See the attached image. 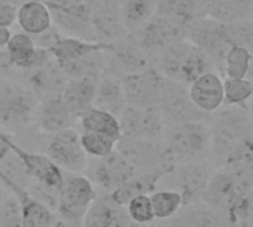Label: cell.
Instances as JSON below:
<instances>
[{
    "label": "cell",
    "instance_id": "277c9868",
    "mask_svg": "<svg viewBox=\"0 0 253 227\" xmlns=\"http://www.w3.org/2000/svg\"><path fill=\"white\" fill-rule=\"evenodd\" d=\"M163 138L178 165L211 159L212 131L209 122L197 120L166 125Z\"/></svg>",
    "mask_w": 253,
    "mask_h": 227
},
{
    "label": "cell",
    "instance_id": "d4e9b609",
    "mask_svg": "<svg viewBox=\"0 0 253 227\" xmlns=\"http://www.w3.org/2000/svg\"><path fill=\"white\" fill-rule=\"evenodd\" d=\"M113 46L114 42L87 40L82 37L65 36L64 33H61L55 39V42L47 48V51L58 62H67V61L79 59L82 57H86L98 51H111Z\"/></svg>",
    "mask_w": 253,
    "mask_h": 227
},
{
    "label": "cell",
    "instance_id": "7a4b0ae2",
    "mask_svg": "<svg viewBox=\"0 0 253 227\" xmlns=\"http://www.w3.org/2000/svg\"><path fill=\"white\" fill-rule=\"evenodd\" d=\"M154 67L168 79L190 86L208 71H216L211 58L188 39L175 42L154 57Z\"/></svg>",
    "mask_w": 253,
    "mask_h": 227
},
{
    "label": "cell",
    "instance_id": "b9f144b4",
    "mask_svg": "<svg viewBox=\"0 0 253 227\" xmlns=\"http://www.w3.org/2000/svg\"><path fill=\"white\" fill-rule=\"evenodd\" d=\"M228 217L233 225L239 220L253 217V187L228 211Z\"/></svg>",
    "mask_w": 253,
    "mask_h": 227
},
{
    "label": "cell",
    "instance_id": "e575fe53",
    "mask_svg": "<svg viewBox=\"0 0 253 227\" xmlns=\"http://www.w3.org/2000/svg\"><path fill=\"white\" fill-rule=\"evenodd\" d=\"M151 204L157 220H169L185 205L182 195L172 189H160L151 193Z\"/></svg>",
    "mask_w": 253,
    "mask_h": 227
},
{
    "label": "cell",
    "instance_id": "30bf717a",
    "mask_svg": "<svg viewBox=\"0 0 253 227\" xmlns=\"http://www.w3.org/2000/svg\"><path fill=\"white\" fill-rule=\"evenodd\" d=\"M188 25L170 18L154 15L139 30L129 33L130 37L150 55L156 57L169 45L187 39Z\"/></svg>",
    "mask_w": 253,
    "mask_h": 227
},
{
    "label": "cell",
    "instance_id": "60d3db41",
    "mask_svg": "<svg viewBox=\"0 0 253 227\" xmlns=\"http://www.w3.org/2000/svg\"><path fill=\"white\" fill-rule=\"evenodd\" d=\"M0 227H22V213L18 199L10 193L0 205Z\"/></svg>",
    "mask_w": 253,
    "mask_h": 227
},
{
    "label": "cell",
    "instance_id": "d590c367",
    "mask_svg": "<svg viewBox=\"0 0 253 227\" xmlns=\"http://www.w3.org/2000/svg\"><path fill=\"white\" fill-rule=\"evenodd\" d=\"M253 52L249 49L239 46V45H233L225 57V67H224V74L227 77H233V79H243L248 77L249 70H251V64H252Z\"/></svg>",
    "mask_w": 253,
    "mask_h": 227
},
{
    "label": "cell",
    "instance_id": "1f68e13d",
    "mask_svg": "<svg viewBox=\"0 0 253 227\" xmlns=\"http://www.w3.org/2000/svg\"><path fill=\"white\" fill-rule=\"evenodd\" d=\"M206 16L224 24L253 18V0H206Z\"/></svg>",
    "mask_w": 253,
    "mask_h": 227
},
{
    "label": "cell",
    "instance_id": "8fae6325",
    "mask_svg": "<svg viewBox=\"0 0 253 227\" xmlns=\"http://www.w3.org/2000/svg\"><path fill=\"white\" fill-rule=\"evenodd\" d=\"M216 167L211 159L190 162V164H179L175 167L172 172L165 175L170 180L172 186L168 189L176 190L182 195L184 204H197L202 201L206 186L213 175Z\"/></svg>",
    "mask_w": 253,
    "mask_h": 227
},
{
    "label": "cell",
    "instance_id": "c3c4849f",
    "mask_svg": "<svg viewBox=\"0 0 253 227\" xmlns=\"http://www.w3.org/2000/svg\"><path fill=\"white\" fill-rule=\"evenodd\" d=\"M6 190H7V189H6V187L3 186V183L0 181V205H1V202L4 201V198H6V196L9 195V193H7Z\"/></svg>",
    "mask_w": 253,
    "mask_h": 227
},
{
    "label": "cell",
    "instance_id": "681fc988",
    "mask_svg": "<svg viewBox=\"0 0 253 227\" xmlns=\"http://www.w3.org/2000/svg\"><path fill=\"white\" fill-rule=\"evenodd\" d=\"M52 227H74L71 226L70 223H67L65 220H62V219H56V222H55V225Z\"/></svg>",
    "mask_w": 253,
    "mask_h": 227
},
{
    "label": "cell",
    "instance_id": "603a6c76",
    "mask_svg": "<svg viewBox=\"0 0 253 227\" xmlns=\"http://www.w3.org/2000/svg\"><path fill=\"white\" fill-rule=\"evenodd\" d=\"M190 97L205 113H215L224 106V79L218 71H208L196 79L190 86Z\"/></svg>",
    "mask_w": 253,
    "mask_h": 227
},
{
    "label": "cell",
    "instance_id": "e0dca14e",
    "mask_svg": "<svg viewBox=\"0 0 253 227\" xmlns=\"http://www.w3.org/2000/svg\"><path fill=\"white\" fill-rule=\"evenodd\" d=\"M122 138H163L166 122L159 107L127 106L119 117Z\"/></svg>",
    "mask_w": 253,
    "mask_h": 227
},
{
    "label": "cell",
    "instance_id": "8d00e7d4",
    "mask_svg": "<svg viewBox=\"0 0 253 227\" xmlns=\"http://www.w3.org/2000/svg\"><path fill=\"white\" fill-rule=\"evenodd\" d=\"M80 141L86 155L90 158H105L113 153L117 146V141L113 138L92 131H82Z\"/></svg>",
    "mask_w": 253,
    "mask_h": 227
},
{
    "label": "cell",
    "instance_id": "83f0119b",
    "mask_svg": "<svg viewBox=\"0 0 253 227\" xmlns=\"http://www.w3.org/2000/svg\"><path fill=\"white\" fill-rule=\"evenodd\" d=\"M93 106L120 117V114L127 107V101H126L120 76L110 73V71L102 73L98 82Z\"/></svg>",
    "mask_w": 253,
    "mask_h": 227
},
{
    "label": "cell",
    "instance_id": "6da1fadb",
    "mask_svg": "<svg viewBox=\"0 0 253 227\" xmlns=\"http://www.w3.org/2000/svg\"><path fill=\"white\" fill-rule=\"evenodd\" d=\"M212 152L211 161L219 168L225 158L245 140L253 137V120L251 107L246 104L225 106L211 122Z\"/></svg>",
    "mask_w": 253,
    "mask_h": 227
},
{
    "label": "cell",
    "instance_id": "ac0fdd59",
    "mask_svg": "<svg viewBox=\"0 0 253 227\" xmlns=\"http://www.w3.org/2000/svg\"><path fill=\"white\" fill-rule=\"evenodd\" d=\"M0 181L19 202L22 213V227H52L55 225L58 214L44 204H42L39 199H36L25 186L12 180L1 170Z\"/></svg>",
    "mask_w": 253,
    "mask_h": 227
},
{
    "label": "cell",
    "instance_id": "836d02e7",
    "mask_svg": "<svg viewBox=\"0 0 253 227\" xmlns=\"http://www.w3.org/2000/svg\"><path fill=\"white\" fill-rule=\"evenodd\" d=\"M157 0H119L120 18L127 33L139 30L156 15Z\"/></svg>",
    "mask_w": 253,
    "mask_h": 227
},
{
    "label": "cell",
    "instance_id": "2e32d148",
    "mask_svg": "<svg viewBox=\"0 0 253 227\" xmlns=\"http://www.w3.org/2000/svg\"><path fill=\"white\" fill-rule=\"evenodd\" d=\"M251 189H252L251 186H248L243 180H240L231 171L225 168H216L206 186L202 201L206 205L213 207L228 214V211Z\"/></svg>",
    "mask_w": 253,
    "mask_h": 227
},
{
    "label": "cell",
    "instance_id": "ab89813d",
    "mask_svg": "<svg viewBox=\"0 0 253 227\" xmlns=\"http://www.w3.org/2000/svg\"><path fill=\"white\" fill-rule=\"evenodd\" d=\"M227 31L233 45L243 46L253 52V18L227 24Z\"/></svg>",
    "mask_w": 253,
    "mask_h": 227
},
{
    "label": "cell",
    "instance_id": "7c38bea8",
    "mask_svg": "<svg viewBox=\"0 0 253 227\" xmlns=\"http://www.w3.org/2000/svg\"><path fill=\"white\" fill-rule=\"evenodd\" d=\"M46 155L64 172L71 174H83L89 162V156L80 141V134L74 128H65L55 134H49Z\"/></svg>",
    "mask_w": 253,
    "mask_h": 227
},
{
    "label": "cell",
    "instance_id": "484cf974",
    "mask_svg": "<svg viewBox=\"0 0 253 227\" xmlns=\"http://www.w3.org/2000/svg\"><path fill=\"white\" fill-rule=\"evenodd\" d=\"M172 227H233L227 213L203 205H184L172 217Z\"/></svg>",
    "mask_w": 253,
    "mask_h": 227
},
{
    "label": "cell",
    "instance_id": "4fadbf2b",
    "mask_svg": "<svg viewBox=\"0 0 253 227\" xmlns=\"http://www.w3.org/2000/svg\"><path fill=\"white\" fill-rule=\"evenodd\" d=\"M102 190L111 193L138 174L136 168L116 149L105 158H92L83 172Z\"/></svg>",
    "mask_w": 253,
    "mask_h": 227
},
{
    "label": "cell",
    "instance_id": "f907efd6",
    "mask_svg": "<svg viewBox=\"0 0 253 227\" xmlns=\"http://www.w3.org/2000/svg\"><path fill=\"white\" fill-rule=\"evenodd\" d=\"M248 77L251 79L253 82V58H252V64H251V70H249V74H248Z\"/></svg>",
    "mask_w": 253,
    "mask_h": 227
},
{
    "label": "cell",
    "instance_id": "8992f818",
    "mask_svg": "<svg viewBox=\"0 0 253 227\" xmlns=\"http://www.w3.org/2000/svg\"><path fill=\"white\" fill-rule=\"evenodd\" d=\"M96 198V187L87 175L65 172V181L59 192L56 214L71 226L82 227L86 213Z\"/></svg>",
    "mask_w": 253,
    "mask_h": 227
},
{
    "label": "cell",
    "instance_id": "d6a6232c",
    "mask_svg": "<svg viewBox=\"0 0 253 227\" xmlns=\"http://www.w3.org/2000/svg\"><path fill=\"white\" fill-rule=\"evenodd\" d=\"M219 168H225L253 187V137L239 144Z\"/></svg>",
    "mask_w": 253,
    "mask_h": 227
},
{
    "label": "cell",
    "instance_id": "4316f807",
    "mask_svg": "<svg viewBox=\"0 0 253 227\" xmlns=\"http://www.w3.org/2000/svg\"><path fill=\"white\" fill-rule=\"evenodd\" d=\"M98 82L99 77H93V76L67 79L61 97L64 103L68 106V109L77 116V119L83 112H86L93 106Z\"/></svg>",
    "mask_w": 253,
    "mask_h": 227
},
{
    "label": "cell",
    "instance_id": "f35d334b",
    "mask_svg": "<svg viewBox=\"0 0 253 227\" xmlns=\"http://www.w3.org/2000/svg\"><path fill=\"white\" fill-rule=\"evenodd\" d=\"M126 211L130 216V219L139 225L147 226L156 219L151 198L148 195H138V196L132 198L129 201V204L126 205Z\"/></svg>",
    "mask_w": 253,
    "mask_h": 227
},
{
    "label": "cell",
    "instance_id": "ba28073f",
    "mask_svg": "<svg viewBox=\"0 0 253 227\" xmlns=\"http://www.w3.org/2000/svg\"><path fill=\"white\" fill-rule=\"evenodd\" d=\"M52 12L53 25L65 36L99 40L92 13L84 0H44ZM102 42V40H101Z\"/></svg>",
    "mask_w": 253,
    "mask_h": 227
},
{
    "label": "cell",
    "instance_id": "cb8c5ba5",
    "mask_svg": "<svg viewBox=\"0 0 253 227\" xmlns=\"http://www.w3.org/2000/svg\"><path fill=\"white\" fill-rule=\"evenodd\" d=\"M77 116L68 109L62 97H50L39 103L36 112V125L44 134H55L65 128H73Z\"/></svg>",
    "mask_w": 253,
    "mask_h": 227
},
{
    "label": "cell",
    "instance_id": "7402d4cb",
    "mask_svg": "<svg viewBox=\"0 0 253 227\" xmlns=\"http://www.w3.org/2000/svg\"><path fill=\"white\" fill-rule=\"evenodd\" d=\"M82 227H145L130 219L126 207L117 205L110 196L96 198L86 213Z\"/></svg>",
    "mask_w": 253,
    "mask_h": 227
},
{
    "label": "cell",
    "instance_id": "816d5d0a",
    "mask_svg": "<svg viewBox=\"0 0 253 227\" xmlns=\"http://www.w3.org/2000/svg\"><path fill=\"white\" fill-rule=\"evenodd\" d=\"M251 113H252V120H253V104L251 106Z\"/></svg>",
    "mask_w": 253,
    "mask_h": 227
},
{
    "label": "cell",
    "instance_id": "f6af8a7d",
    "mask_svg": "<svg viewBox=\"0 0 253 227\" xmlns=\"http://www.w3.org/2000/svg\"><path fill=\"white\" fill-rule=\"evenodd\" d=\"M10 37H12L10 28H9V27L0 25V49H4V48H6V45L9 43Z\"/></svg>",
    "mask_w": 253,
    "mask_h": 227
},
{
    "label": "cell",
    "instance_id": "f1b7e54d",
    "mask_svg": "<svg viewBox=\"0 0 253 227\" xmlns=\"http://www.w3.org/2000/svg\"><path fill=\"white\" fill-rule=\"evenodd\" d=\"M16 24L21 31L34 37L53 27L52 12L44 0H30L18 7Z\"/></svg>",
    "mask_w": 253,
    "mask_h": 227
},
{
    "label": "cell",
    "instance_id": "9a60e30c",
    "mask_svg": "<svg viewBox=\"0 0 253 227\" xmlns=\"http://www.w3.org/2000/svg\"><path fill=\"white\" fill-rule=\"evenodd\" d=\"M127 106L132 107H159L166 77L156 68L125 74L120 77Z\"/></svg>",
    "mask_w": 253,
    "mask_h": 227
},
{
    "label": "cell",
    "instance_id": "74e56055",
    "mask_svg": "<svg viewBox=\"0 0 253 227\" xmlns=\"http://www.w3.org/2000/svg\"><path fill=\"white\" fill-rule=\"evenodd\" d=\"M224 95H225V101H224L225 106L246 104L253 97V82L249 77H243V79L225 77Z\"/></svg>",
    "mask_w": 253,
    "mask_h": 227
},
{
    "label": "cell",
    "instance_id": "4dcf8cb0",
    "mask_svg": "<svg viewBox=\"0 0 253 227\" xmlns=\"http://www.w3.org/2000/svg\"><path fill=\"white\" fill-rule=\"evenodd\" d=\"M79 125L82 131H92L104 134L114 141H119L122 138V126L117 116H114L110 112L101 110L95 106L87 109L79 116Z\"/></svg>",
    "mask_w": 253,
    "mask_h": 227
},
{
    "label": "cell",
    "instance_id": "bcb514c9",
    "mask_svg": "<svg viewBox=\"0 0 253 227\" xmlns=\"http://www.w3.org/2000/svg\"><path fill=\"white\" fill-rule=\"evenodd\" d=\"M233 227H253V217L239 220L237 223H234V225H233Z\"/></svg>",
    "mask_w": 253,
    "mask_h": 227
},
{
    "label": "cell",
    "instance_id": "5b68a950",
    "mask_svg": "<svg viewBox=\"0 0 253 227\" xmlns=\"http://www.w3.org/2000/svg\"><path fill=\"white\" fill-rule=\"evenodd\" d=\"M116 149L138 172L165 177L178 165L165 138H120Z\"/></svg>",
    "mask_w": 253,
    "mask_h": 227
},
{
    "label": "cell",
    "instance_id": "d6986e66",
    "mask_svg": "<svg viewBox=\"0 0 253 227\" xmlns=\"http://www.w3.org/2000/svg\"><path fill=\"white\" fill-rule=\"evenodd\" d=\"M4 49L10 64L19 73L42 67L53 58L47 49L36 46L34 37L24 31L12 34Z\"/></svg>",
    "mask_w": 253,
    "mask_h": 227
},
{
    "label": "cell",
    "instance_id": "5bb4252c",
    "mask_svg": "<svg viewBox=\"0 0 253 227\" xmlns=\"http://www.w3.org/2000/svg\"><path fill=\"white\" fill-rule=\"evenodd\" d=\"M6 143H7L9 149L12 150V153L22 164V167L31 181L42 183L47 187H52V189L61 192L64 181H65V172L46 153L30 152V150L24 149L7 132H6Z\"/></svg>",
    "mask_w": 253,
    "mask_h": 227
},
{
    "label": "cell",
    "instance_id": "7bdbcfd3",
    "mask_svg": "<svg viewBox=\"0 0 253 227\" xmlns=\"http://www.w3.org/2000/svg\"><path fill=\"white\" fill-rule=\"evenodd\" d=\"M16 15H18L16 6L0 1V25L10 28L16 22Z\"/></svg>",
    "mask_w": 253,
    "mask_h": 227
},
{
    "label": "cell",
    "instance_id": "44dd1931",
    "mask_svg": "<svg viewBox=\"0 0 253 227\" xmlns=\"http://www.w3.org/2000/svg\"><path fill=\"white\" fill-rule=\"evenodd\" d=\"M21 74L24 76V79L21 80L34 91L40 101L61 95L67 82V76L64 74L61 65L55 58H52L42 67L21 71Z\"/></svg>",
    "mask_w": 253,
    "mask_h": 227
},
{
    "label": "cell",
    "instance_id": "9c48e42d",
    "mask_svg": "<svg viewBox=\"0 0 253 227\" xmlns=\"http://www.w3.org/2000/svg\"><path fill=\"white\" fill-rule=\"evenodd\" d=\"M159 109L163 114L166 125L170 123H184V122H212L211 114L200 110L190 97L188 86L168 79L163 88L162 100L159 103Z\"/></svg>",
    "mask_w": 253,
    "mask_h": 227
},
{
    "label": "cell",
    "instance_id": "3957f363",
    "mask_svg": "<svg viewBox=\"0 0 253 227\" xmlns=\"http://www.w3.org/2000/svg\"><path fill=\"white\" fill-rule=\"evenodd\" d=\"M39 97L19 77H0V129L18 132L36 122Z\"/></svg>",
    "mask_w": 253,
    "mask_h": 227
},
{
    "label": "cell",
    "instance_id": "f546056e",
    "mask_svg": "<svg viewBox=\"0 0 253 227\" xmlns=\"http://www.w3.org/2000/svg\"><path fill=\"white\" fill-rule=\"evenodd\" d=\"M206 0H157L156 15L170 18L190 25L199 18H205Z\"/></svg>",
    "mask_w": 253,
    "mask_h": 227
},
{
    "label": "cell",
    "instance_id": "ffe728a7",
    "mask_svg": "<svg viewBox=\"0 0 253 227\" xmlns=\"http://www.w3.org/2000/svg\"><path fill=\"white\" fill-rule=\"evenodd\" d=\"M92 13L96 36L102 42H116L127 34L122 18L119 0H84Z\"/></svg>",
    "mask_w": 253,
    "mask_h": 227
},
{
    "label": "cell",
    "instance_id": "ee69618b",
    "mask_svg": "<svg viewBox=\"0 0 253 227\" xmlns=\"http://www.w3.org/2000/svg\"><path fill=\"white\" fill-rule=\"evenodd\" d=\"M10 153H12V150L9 149V146L6 143V131L0 129V165Z\"/></svg>",
    "mask_w": 253,
    "mask_h": 227
},
{
    "label": "cell",
    "instance_id": "52a82bcc",
    "mask_svg": "<svg viewBox=\"0 0 253 227\" xmlns=\"http://www.w3.org/2000/svg\"><path fill=\"white\" fill-rule=\"evenodd\" d=\"M187 39L211 58L218 73L224 74L225 57L228 49L233 46L227 31V24L209 16L199 18L188 25Z\"/></svg>",
    "mask_w": 253,
    "mask_h": 227
},
{
    "label": "cell",
    "instance_id": "7dc6e473",
    "mask_svg": "<svg viewBox=\"0 0 253 227\" xmlns=\"http://www.w3.org/2000/svg\"><path fill=\"white\" fill-rule=\"evenodd\" d=\"M1 3H7V4H13L16 7H19L21 4H24L25 1H30V0H0Z\"/></svg>",
    "mask_w": 253,
    "mask_h": 227
}]
</instances>
